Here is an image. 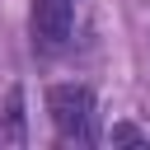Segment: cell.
<instances>
[{"label": "cell", "mask_w": 150, "mask_h": 150, "mask_svg": "<svg viewBox=\"0 0 150 150\" xmlns=\"http://www.w3.org/2000/svg\"><path fill=\"white\" fill-rule=\"evenodd\" d=\"M33 42L42 52H61L70 42V23H75V0H33Z\"/></svg>", "instance_id": "2"}, {"label": "cell", "mask_w": 150, "mask_h": 150, "mask_svg": "<svg viewBox=\"0 0 150 150\" xmlns=\"http://www.w3.org/2000/svg\"><path fill=\"white\" fill-rule=\"evenodd\" d=\"M47 112L61 141L70 145H94V94L84 84H52L47 89Z\"/></svg>", "instance_id": "1"}, {"label": "cell", "mask_w": 150, "mask_h": 150, "mask_svg": "<svg viewBox=\"0 0 150 150\" xmlns=\"http://www.w3.org/2000/svg\"><path fill=\"white\" fill-rule=\"evenodd\" d=\"M112 141H117V145H136V141H150V131H141V127H127V122H122V127H112Z\"/></svg>", "instance_id": "3"}]
</instances>
